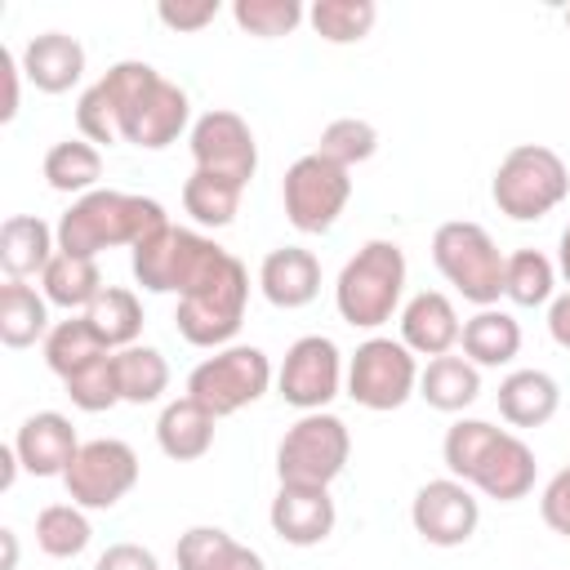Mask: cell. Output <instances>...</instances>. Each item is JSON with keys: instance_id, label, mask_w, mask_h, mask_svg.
I'll use <instances>...</instances> for the list:
<instances>
[{"instance_id": "1f68e13d", "label": "cell", "mask_w": 570, "mask_h": 570, "mask_svg": "<svg viewBox=\"0 0 570 570\" xmlns=\"http://www.w3.org/2000/svg\"><path fill=\"white\" fill-rule=\"evenodd\" d=\"M240 196H245L240 183H232L223 174H209V169H191L187 183H183V209L200 227H227V223H236Z\"/></svg>"}, {"instance_id": "ab89813d", "label": "cell", "mask_w": 570, "mask_h": 570, "mask_svg": "<svg viewBox=\"0 0 570 570\" xmlns=\"http://www.w3.org/2000/svg\"><path fill=\"white\" fill-rule=\"evenodd\" d=\"M316 151L330 156V160L343 165V169L365 165V160L379 151V129H374L370 120H361V116H338V120H330V125L321 129Z\"/></svg>"}, {"instance_id": "7c38bea8", "label": "cell", "mask_w": 570, "mask_h": 570, "mask_svg": "<svg viewBox=\"0 0 570 570\" xmlns=\"http://www.w3.org/2000/svg\"><path fill=\"white\" fill-rule=\"evenodd\" d=\"M62 485H67V499L76 508L107 512L138 485V454L129 441H116V436L85 441L76 450L71 468L62 472Z\"/></svg>"}, {"instance_id": "7a4b0ae2", "label": "cell", "mask_w": 570, "mask_h": 570, "mask_svg": "<svg viewBox=\"0 0 570 570\" xmlns=\"http://www.w3.org/2000/svg\"><path fill=\"white\" fill-rule=\"evenodd\" d=\"M227 263H232V254L218 240H209L191 227H174V223H165L160 232H151L147 240H138L129 249L134 281L147 294H178V298L209 285Z\"/></svg>"}, {"instance_id": "f546056e", "label": "cell", "mask_w": 570, "mask_h": 570, "mask_svg": "<svg viewBox=\"0 0 570 570\" xmlns=\"http://www.w3.org/2000/svg\"><path fill=\"white\" fill-rule=\"evenodd\" d=\"M102 267L98 258H76V254H53V263L45 267L40 276V294L49 298V307H62V312H89L94 298L102 294Z\"/></svg>"}, {"instance_id": "74e56055", "label": "cell", "mask_w": 570, "mask_h": 570, "mask_svg": "<svg viewBox=\"0 0 570 570\" xmlns=\"http://www.w3.org/2000/svg\"><path fill=\"white\" fill-rule=\"evenodd\" d=\"M557 289V267L543 249H517L508 254V272H503V298L517 307H543L552 303Z\"/></svg>"}, {"instance_id": "7bdbcfd3", "label": "cell", "mask_w": 570, "mask_h": 570, "mask_svg": "<svg viewBox=\"0 0 570 570\" xmlns=\"http://www.w3.org/2000/svg\"><path fill=\"white\" fill-rule=\"evenodd\" d=\"M539 517H543V525H548L552 534L570 539V463L543 485V494H539Z\"/></svg>"}, {"instance_id": "bcb514c9", "label": "cell", "mask_w": 570, "mask_h": 570, "mask_svg": "<svg viewBox=\"0 0 570 570\" xmlns=\"http://www.w3.org/2000/svg\"><path fill=\"white\" fill-rule=\"evenodd\" d=\"M0 71H4V107H0V120L9 125L18 116V80H22V62L13 49H0Z\"/></svg>"}, {"instance_id": "d4e9b609", "label": "cell", "mask_w": 570, "mask_h": 570, "mask_svg": "<svg viewBox=\"0 0 570 570\" xmlns=\"http://www.w3.org/2000/svg\"><path fill=\"white\" fill-rule=\"evenodd\" d=\"M178 570H267L263 552L232 539L223 525H191L174 543Z\"/></svg>"}, {"instance_id": "f1b7e54d", "label": "cell", "mask_w": 570, "mask_h": 570, "mask_svg": "<svg viewBox=\"0 0 570 570\" xmlns=\"http://www.w3.org/2000/svg\"><path fill=\"white\" fill-rule=\"evenodd\" d=\"M419 396L441 414H463L481 396V370L468 356H432L419 370Z\"/></svg>"}, {"instance_id": "c3c4849f", "label": "cell", "mask_w": 570, "mask_h": 570, "mask_svg": "<svg viewBox=\"0 0 570 570\" xmlns=\"http://www.w3.org/2000/svg\"><path fill=\"white\" fill-rule=\"evenodd\" d=\"M0 543H4V561H0V570H18V534L4 525L0 530Z\"/></svg>"}, {"instance_id": "44dd1931", "label": "cell", "mask_w": 570, "mask_h": 570, "mask_svg": "<svg viewBox=\"0 0 570 570\" xmlns=\"http://www.w3.org/2000/svg\"><path fill=\"white\" fill-rule=\"evenodd\" d=\"M534 472H539V459L534 450L517 436V432H499V441L490 445V454L481 459V468L472 472V490H481L485 499H499V503H517L534 490Z\"/></svg>"}, {"instance_id": "cb8c5ba5", "label": "cell", "mask_w": 570, "mask_h": 570, "mask_svg": "<svg viewBox=\"0 0 570 570\" xmlns=\"http://www.w3.org/2000/svg\"><path fill=\"white\" fill-rule=\"evenodd\" d=\"M214 423L218 419L191 396L165 401V410L156 419V445L174 463H196V459H205L214 450Z\"/></svg>"}, {"instance_id": "b9f144b4", "label": "cell", "mask_w": 570, "mask_h": 570, "mask_svg": "<svg viewBox=\"0 0 570 570\" xmlns=\"http://www.w3.org/2000/svg\"><path fill=\"white\" fill-rule=\"evenodd\" d=\"M232 22L245 36L276 40V36H289L298 22H307V9L298 0H236L232 4Z\"/></svg>"}, {"instance_id": "52a82bcc", "label": "cell", "mask_w": 570, "mask_h": 570, "mask_svg": "<svg viewBox=\"0 0 570 570\" xmlns=\"http://www.w3.org/2000/svg\"><path fill=\"white\" fill-rule=\"evenodd\" d=\"M156 80H160V71H156L151 62H138V58L111 62V67L76 98V129H80V138L94 142V147L120 142L129 116L142 107V98L151 94Z\"/></svg>"}, {"instance_id": "ba28073f", "label": "cell", "mask_w": 570, "mask_h": 570, "mask_svg": "<svg viewBox=\"0 0 570 570\" xmlns=\"http://www.w3.org/2000/svg\"><path fill=\"white\" fill-rule=\"evenodd\" d=\"M343 392L374 414L401 410L410 396H419V356L401 343V338H365L356 343V352L347 356V379Z\"/></svg>"}, {"instance_id": "30bf717a", "label": "cell", "mask_w": 570, "mask_h": 570, "mask_svg": "<svg viewBox=\"0 0 570 570\" xmlns=\"http://www.w3.org/2000/svg\"><path fill=\"white\" fill-rule=\"evenodd\" d=\"M352 200V169L334 165L330 156L321 151H307L298 156L285 178H281V205H285V218L294 232L303 236H321L338 223V214L347 209Z\"/></svg>"}, {"instance_id": "8992f818", "label": "cell", "mask_w": 570, "mask_h": 570, "mask_svg": "<svg viewBox=\"0 0 570 570\" xmlns=\"http://www.w3.org/2000/svg\"><path fill=\"white\" fill-rule=\"evenodd\" d=\"M352 459V432L338 414L312 410L294 428H285L276 445V476L281 485H334Z\"/></svg>"}, {"instance_id": "484cf974", "label": "cell", "mask_w": 570, "mask_h": 570, "mask_svg": "<svg viewBox=\"0 0 570 570\" xmlns=\"http://www.w3.org/2000/svg\"><path fill=\"white\" fill-rule=\"evenodd\" d=\"M459 347L476 370L512 365L517 352H521V321L512 312H503V307H476V316L463 321Z\"/></svg>"}, {"instance_id": "9c48e42d", "label": "cell", "mask_w": 570, "mask_h": 570, "mask_svg": "<svg viewBox=\"0 0 570 570\" xmlns=\"http://www.w3.org/2000/svg\"><path fill=\"white\" fill-rule=\"evenodd\" d=\"M272 361L263 347L254 343H232L218 347L214 356H205L191 374H187V396L200 401L214 419H227L245 405H254L267 387H272Z\"/></svg>"}, {"instance_id": "83f0119b", "label": "cell", "mask_w": 570, "mask_h": 570, "mask_svg": "<svg viewBox=\"0 0 570 570\" xmlns=\"http://www.w3.org/2000/svg\"><path fill=\"white\" fill-rule=\"evenodd\" d=\"M49 298L27 285V281H4L0 285V343L22 352L49 338Z\"/></svg>"}, {"instance_id": "ffe728a7", "label": "cell", "mask_w": 570, "mask_h": 570, "mask_svg": "<svg viewBox=\"0 0 570 570\" xmlns=\"http://www.w3.org/2000/svg\"><path fill=\"white\" fill-rule=\"evenodd\" d=\"M258 289L281 312L307 307L321 294V258L303 245H281L258 263Z\"/></svg>"}, {"instance_id": "8fae6325", "label": "cell", "mask_w": 570, "mask_h": 570, "mask_svg": "<svg viewBox=\"0 0 570 570\" xmlns=\"http://www.w3.org/2000/svg\"><path fill=\"white\" fill-rule=\"evenodd\" d=\"M245 303H249V272L245 263L232 254V263L200 289H191L187 298H178L174 325L191 347H232L240 321H245Z\"/></svg>"}, {"instance_id": "5b68a950", "label": "cell", "mask_w": 570, "mask_h": 570, "mask_svg": "<svg viewBox=\"0 0 570 570\" xmlns=\"http://www.w3.org/2000/svg\"><path fill=\"white\" fill-rule=\"evenodd\" d=\"M432 263L472 307H499L508 254L494 245V236L481 223H468V218L441 223L432 232Z\"/></svg>"}, {"instance_id": "603a6c76", "label": "cell", "mask_w": 570, "mask_h": 570, "mask_svg": "<svg viewBox=\"0 0 570 570\" xmlns=\"http://www.w3.org/2000/svg\"><path fill=\"white\" fill-rule=\"evenodd\" d=\"M58 254V232L36 214H13L0 227V267L9 281L45 276V267Z\"/></svg>"}, {"instance_id": "681fc988", "label": "cell", "mask_w": 570, "mask_h": 570, "mask_svg": "<svg viewBox=\"0 0 570 570\" xmlns=\"http://www.w3.org/2000/svg\"><path fill=\"white\" fill-rule=\"evenodd\" d=\"M557 267H561V276H566V285H570V223H566V232H561V240H557Z\"/></svg>"}, {"instance_id": "f35d334b", "label": "cell", "mask_w": 570, "mask_h": 570, "mask_svg": "<svg viewBox=\"0 0 570 570\" xmlns=\"http://www.w3.org/2000/svg\"><path fill=\"white\" fill-rule=\"evenodd\" d=\"M499 432H503V428H494V423H485V419H454V423L445 428V441H441V459H445L450 476L468 485L472 472L481 468V459L490 454V445L499 441Z\"/></svg>"}, {"instance_id": "5bb4252c", "label": "cell", "mask_w": 570, "mask_h": 570, "mask_svg": "<svg viewBox=\"0 0 570 570\" xmlns=\"http://www.w3.org/2000/svg\"><path fill=\"white\" fill-rule=\"evenodd\" d=\"M187 147H191V160L196 169H209V174H223L240 187H249V178L258 174V142H254V129L245 116L227 111V107H209L205 116L191 120V134H187Z\"/></svg>"}, {"instance_id": "f907efd6", "label": "cell", "mask_w": 570, "mask_h": 570, "mask_svg": "<svg viewBox=\"0 0 570 570\" xmlns=\"http://www.w3.org/2000/svg\"><path fill=\"white\" fill-rule=\"evenodd\" d=\"M566 27H570V9H566Z\"/></svg>"}, {"instance_id": "d6986e66", "label": "cell", "mask_w": 570, "mask_h": 570, "mask_svg": "<svg viewBox=\"0 0 570 570\" xmlns=\"http://www.w3.org/2000/svg\"><path fill=\"white\" fill-rule=\"evenodd\" d=\"M459 334H463V321L450 303V294L441 289H419L405 307H401V343L414 352V356H450L459 347Z\"/></svg>"}, {"instance_id": "3957f363", "label": "cell", "mask_w": 570, "mask_h": 570, "mask_svg": "<svg viewBox=\"0 0 570 570\" xmlns=\"http://www.w3.org/2000/svg\"><path fill=\"white\" fill-rule=\"evenodd\" d=\"M405 249L396 240H365L334 281V307L352 330H379L401 312Z\"/></svg>"}, {"instance_id": "7402d4cb", "label": "cell", "mask_w": 570, "mask_h": 570, "mask_svg": "<svg viewBox=\"0 0 570 570\" xmlns=\"http://www.w3.org/2000/svg\"><path fill=\"white\" fill-rule=\"evenodd\" d=\"M18 62H22V76L40 94H67L85 76V45L67 31H40L22 45Z\"/></svg>"}, {"instance_id": "277c9868", "label": "cell", "mask_w": 570, "mask_h": 570, "mask_svg": "<svg viewBox=\"0 0 570 570\" xmlns=\"http://www.w3.org/2000/svg\"><path fill=\"white\" fill-rule=\"evenodd\" d=\"M570 196V169L566 160L543 142H517L490 178V200L512 223H539Z\"/></svg>"}, {"instance_id": "4316f807", "label": "cell", "mask_w": 570, "mask_h": 570, "mask_svg": "<svg viewBox=\"0 0 570 570\" xmlns=\"http://www.w3.org/2000/svg\"><path fill=\"white\" fill-rule=\"evenodd\" d=\"M561 410V387L548 370H512L499 383V414L512 428H543Z\"/></svg>"}, {"instance_id": "60d3db41", "label": "cell", "mask_w": 570, "mask_h": 570, "mask_svg": "<svg viewBox=\"0 0 570 570\" xmlns=\"http://www.w3.org/2000/svg\"><path fill=\"white\" fill-rule=\"evenodd\" d=\"M62 392L71 396L76 410L85 414H102L111 405H120V379H116V352L98 356L94 365L76 370L71 379H62Z\"/></svg>"}, {"instance_id": "f6af8a7d", "label": "cell", "mask_w": 570, "mask_h": 570, "mask_svg": "<svg viewBox=\"0 0 570 570\" xmlns=\"http://www.w3.org/2000/svg\"><path fill=\"white\" fill-rule=\"evenodd\" d=\"M94 570H160V561H156V552L142 548V543H111V548L94 561Z\"/></svg>"}, {"instance_id": "4dcf8cb0", "label": "cell", "mask_w": 570, "mask_h": 570, "mask_svg": "<svg viewBox=\"0 0 570 570\" xmlns=\"http://www.w3.org/2000/svg\"><path fill=\"white\" fill-rule=\"evenodd\" d=\"M98 178H102V151L85 138H62L45 151V183L62 196H89L98 191Z\"/></svg>"}, {"instance_id": "e575fe53", "label": "cell", "mask_w": 570, "mask_h": 570, "mask_svg": "<svg viewBox=\"0 0 570 570\" xmlns=\"http://www.w3.org/2000/svg\"><path fill=\"white\" fill-rule=\"evenodd\" d=\"M107 352H111V347L94 334V325H89L85 316L58 321V325L49 330V338H45V365H49L58 379H71L76 370L94 365V361L107 356Z\"/></svg>"}, {"instance_id": "d6a6232c", "label": "cell", "mask_w": 570, "mask_h": 570, "mask_svg": "<svg viewBox=\"0 0 570 570\" xmlns=\"http://www.w3.org/2000/svg\"><path fill=\"white\" fill-rule=\"evenodd\" d=\"M85 321L94 325V334H98L111 352H120V347H134L138 334H142V303H138L134 289L107 285V289L94 298V307L85 312Z\"/></svg>"}, {"instance_id": "7dc6e473", "label": "cell", "mask_w": 570, "mask_h": 570, "mask_svg": "<svg viewBox=\"0 0 570 570\" xmlns=\"http://www.w3.org/2000/svg\"><path fill=\"white\" fill-rule=\"evenodd\" d=\"M548 334H552V343H557V347H566V352H570V289H566V294H557V298L548 303Z\"/></svg>"}, {"instance_id": "e0dca14e", "label": "cell", "mask_w": 570, "mask_h": 570, "mask_svg": "<svg viewBox=\"0 0 570 570\" xmlns=\"http://www.w3.org/2000/svg\"><path fill=\"white\" fill-rule=\"evenodd\" d=\"M183 134H191V98H187V89H178L174 80L160 76L151 85V94L142 98V107L129 116L120 142H134L142 151H165Z\"/></svg>"}, {"instance_id": "9a60e30c", "label": "cell", "mask_w": 570, "mask_h": 570, "mask_svg": "<svg viewBox=\"0 0 570 570\" xmlns=\"http://www.w3.org/2000/svg\"><path fill=\"white\" fill-rule=\"evenodd\" d=\"M410 525L432 548H463L481 525V503H476L472 485H463L454 476H436L414 490Z\"/></svg>"}, {"instance_id": "836d02e7", "label": "cell", "mask_w": 570, "mask_h": 570, "mask_svg": "<svg viewBox=\"0 0 570 570\" xmlns=\"http://www.w3.org/2000/svg\"><path fill=\"white\" fill-rule=\"evenodd\" d=\"M116 379H120V401L125 405H151L169 387V361L160 356V347L134 343V347L116 352Z\"/></svg>"}, {"instance_id": "6da1fadb", "label": "cell", "mask_w": 570, "mask_h": 570, "mask_svg": "<svg viewBox=\"0 0 570 570\" xmlns=\"http://www.w3.org/2000/svg\"><path fill=\"white\" fill-rule=\"evenodd\" d=\"M169 223L165 205L138 191H116V187H98L80 200L67 205V214L58 218V254H76V258H98L102 249L116 245H138L151 232H160Z\"/></svg>"}, {"instance_id": "ee69618b", "label": "cell", "mask_w": 570, "mask_h": 570, "mask_svg": "<svg viewBox=\"0 0 570 570\" xmlns=\"http://www.w3.org/2000/svg\"><path fill=\"white\" fill-rule=\"evenodd\" d=\"M156 18L169 27V31H200L218 18V0H200V4H160Z\"/></svg>"}, {"instance_id": "2e32d148", "label": "cell", "mask_w": 570, "mask_h": 570, "mask_svg": "<svg viewBox=\"0 0 570 570\" xmlns=\"http://www.w3.org/2000/svg\"><path fill=\"white\" fill-rule=\"evenodd\" d=\"M267 521H272V534L289 548H316L334 534V521H338V508L330 499L325 485H281L272 508H267Z\"/></svg>"}, {"instance_id": "8d00e7d4", "label": "cell", "mask_w": 570, "mask_h": 570, "mask_svg": "<svg viewBox=\"0 0 570 570\" xmlns=\"http://www.w3.org/2000/svg\"><path fill=\"white\" fill-rule=\"evenodd\" d=\"M307 22L325 45H356L374 31L379 4L374 0H316L307 9Z\"/></svg>"}, {"instance_id": "d590c367", "label": "cell", "mask_w": 570, "mask_h": 570, "mask_svg": "<svg viewBox=\"0 0 570 570\" xmlns=\"http://www.w3.org/2000/svg\"><path fill=\"white\" fill-rule=\"evenodd\" d=\"M89 539H94V525H89L85 508H76V503H49V508L36 512V548L45 557L71 561V557H80L89 548Z\"/></svg>"}, {"instance_id": "4fadbf2b", "label": "cell", "mask_w": 570, "mask_h": 570, "mask_svg": "<svg viewBox=\"0 0 570 570\" xmlns=\"http://www.w3.org/2000/svg\"><path fill=\"white\" fill-rule=\"evenodd\" d=\"M343 379H347V365H343L338 343L325 334H303L285 347V361L276 370V392L285 405L312 414V410H325L343 392Z\"/></svg>"}, {"instance_id": "ac0fdd59", "label": "cell", "mask_w": 570, "mask_h": 570, "mask_svg": "<svg viewBox=\"0 0 570 570\" xmlns=\"http://www.w3.org/2000/svg\"><path fill=\"white\" fill-rule=\"evenodd\" d=\"M80 445L85 441L76 436L71 419L58 414V410H36L13 432V450L22 459V472H31V476H62Z\"/></svg>"}]
</instances>
